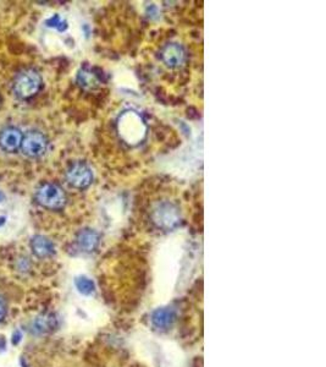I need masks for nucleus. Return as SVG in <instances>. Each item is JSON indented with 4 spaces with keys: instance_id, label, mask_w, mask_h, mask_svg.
I'll return each instance as SVG.
<instances>
[{
    "instance_id": "obj_12",
    "label": "nucleus",
    "mask_w": 326,
    "mask_h": 367,
    "mask_svg": "<svg viewBox=\"0 0 326 367\" xmlns=\"http://www.w3.org/2000/svg\"><path fill=\"white\" fill-rule=\"evenodd\" d=\"M75 285H76L77 290L82 294V295H92V294L96 291V285H94V282L92 279L87 278L84 275L81 277H77L75 279Z\"/></svg>"
},
{
    "instance_id": "obj_3",
    "label": "nucleus",
    "mask_w": 326,
    "mask_h": 367,
    "mask_svg": "<svg viewBox=\"0 0 326 367\" xmlns=\"http://www.w3.org/2000/svg\"><path fill=\"white\" fill-rule=\"evenodd\" d=\"M152 219H153V222L158 228L170 230V229L176 228L180 224V209L176 204H171V202H161L153 209Z\"/></svg>"
},
{
    "instance_id": "obj_14",
    "label": "nucleus",
    "mask_w": 326,
    "mask_h": 367,
    "mask_svg": "<svg viewBox=\"0 0 326 367\" xmlns=\"http://www.w3.org/2000/svg\"><path fill=\"white\" fill-rule=\"evenodd\" d=\"M45 23H47L48 27L57 28V30L60 31V32H64V31L67 28V22L65 20H62V19L60 18V15H58V14L53 15L49 20H47V22Z\"/></svg>"
},
{
    "instance_id": "obj_7",
    "label": "nucleus",
    "mask_w": 326,
    "mask_h": 367,
    "mask_svg": "<svg viewBox=\"0 0 326 367\" xmlns=\"http://www.w3.org/2000/svg\"><path fill=\"white\" fill-rule=\"evenodd\" d=\"M152 325L158 330H168L173 326L176 321V312L171 307L156 308L152 313Z\"/></svg>"
},
{
    "instance_id": "obj_18",
    "label": "nucleus",
    "mask_w": 326,
    "mask_h": 367,
    "mask_svg": "<svg viewBox=\"0 0 326 367\" xmlns=\"http://www.w3.org/2000/svg\"><path fill=\"white\" fill-rule=\"evenodd\" d=\"M4 200H5V195H4L3 192L0 191V202H3Z\"/></svg>"
},
{
    "instance_id": "obj_10",
    "label": "nucleus",
    "mask_w": 326,
    "mask_h": 367,
    "mask_svg": "<svg viewBox=\"0 0 326 367\" xmlns=\"http://www.w3.org/2000/svg\"><path fill=\"white\" fill-rule=\"evenodd\" d=\"M100 243V235L93 229H82L77 234V245L79 246L82 251L84 252H92L98 247Z\"/></svg>"
},
{
    "instance_id": "obj_5",
    "label": "nucleus",
    "mask_w": 326,
    "mask_h": 367,
    "mask_svg": "<svg viewBox=\"0 0 326 367\" xmlns=\"http://www.w3.org/2000/svg\"><path fill=\"white\" fill-rule=\"evenodd\" d=\"M66 180L76 189H86L93 181V171L83 162H76L67 169Z\"/></svg>"
},
{
    "instance_id": "obj_11",
    "label": "nucleus",
    "mask_w": 326,
    "mask_h": 367,
    "mask_svg": "<svg viewBox=\"0 0 326 367\" xmlns=\"http://www.w3.org/2000/svg\"><path fill=\"white\" fill-rule=\"evenodd\" d=\"M57 327V318L53 315H43L38 317L35 322V328L37 332L45 333Z\"/></svg>"
},
{
    "instance_id": "obj_2",
    "label": "nucleus",
    "mask_w": 326,
    "mask_h": 367,
    "mask_svg": "<svg viewBox=\"0 0 326 367\" xmlns=\"http://www.w3.org/2000/svg\"><path fill=\"white\" fill-rule=\"evenodd\" d=\"M35 199L38 204L53 211H59L66 204V194L61 186L54 183L42 184L36 190Z\"/></svg>"
},
{
    "instance_id": "obj_16",
    "label": "nucleus",
    "mask_w": 326,
    "mask_h": 367,
    "mask_svg": "<svg viewBox=\"0 0 326 367\" xmlns=\"http://www.w3.org/2000/svg\"><path fill=\"white\" fill-rule=\"evenodd\" d=\"M20 340H21V333L20 332H15V334H14L13 343L16 345L19 342H20Z\"/></svg>"
},
{
    "instance_id": "obj_1",
    "label": "nucleus",
    "mask_w": 326,
    "mask_h": 367,
    "mask_svg": "<svg viewBox=\"0 0 326 367\" xmlns=\"http://www.w3.org/2000/svg\"><path fill=\"white\" fill-rule=\"evenodd\" d=\"M40 87H42V76L37 70L32 67L21 70L16 75L13 83L15 95L21 100L32 98L39 92Z\"/></svg>"
},
{
    "instance_id": "obj_19",
    "label": "nucleus",
    "mask_w": 326,
    "mask_h": 367,
    "mask_svg": "<svg viewBox=\"0 0 326 367\" xmlns=\"http://www.w3.org/2000/svg\"><path fill=\"white\" fill-rule=\"evenodd\" d=\"M1 104H3V98H1V96H0V108H1Z\"/></svg>"
},
{
    "instance_id": "obj_15",
    "label": "nucleus",
    "mask_w": 326,
    "mask_h": 367,
    "mask_svg": "<svg viewBox=\"0 0 326 367\" xmlns=\"http://www.w3.org/2000/svg\"><path fill=\"white\" fill-rule=\"evenodd\" d=\"M6 312H8V308H6V303L1 296H0V322L4 321L5 318Z\"/></svg>"
},
{
    "instance_id": "obj_9",
    "label": "nucleus",
    "mask_w": 326,
    "mask_h": 367,
    "mask_svg": "<svg viewBox=\"0 0 326 367\" xmlns=\"http://www.w3.org/2000/svg\"><path fill=\"white\" fill-rule=\"evenodd\" d=\"M31 248L35 256L39 258L52 257L55 253V246L49 238L44 235H36L31 240Z\"/></svg>"
},
{
    "instance_id": "obj_13",
    "label": "nucleus",
    "mask_w": 326,
    "mask_h": 367,
    "mask_svg": "<svg viewBox=\"0 0 326 367\" xmlns=\"http://www.w3.org/2000/svg\"><path fill=\"white\" fill-rule=\"evenodd\" d=\"M77 81L84 88H93V87L98 86L99 80L93 72L87 71V70H81L77 75Z\"/></svg>"
},
{
    "instance_id": "obj_6",
    "label": "nucleus",
    "mask_w": 326,
    "mask_h": 367,
    "mask_svg": "<svg viewBox=\"0 0 326 367\" xmlns=\"http://www.w3.org/2000/svg\"><path fill=\"white\" fill-rule=\"evenodd\" d=\"M23 134L15 126H8L0 131V148L8 153L19 151L22 142Z\"/></svg>"
},
{
    "instance_id": "obj_4",
    "label": "nucleus",
    "mask_w": 326,
    "mask_h": 367,
    "mask_svg": "<svg viewBox=\"0 0 326 367\" xmlns=\"http://www.w3.org/2000/svg\"><path fill=\"white\" fill-rule=\"evenodd\" d=\"M21 152L30 158H38L47 152L48 139L43 132L38 130H31L23 135L21 142Z\"/></svg>"
},
{
    "instance_id": "obj_17",
    "label": "nucleus",
    "mask_w": 326,
    "mask_h": 367,
    "mask_svg": "<svg viewBox=\"0 0 326 367\" xmlns=\"http://www.w3.org/2000/svg\"><path fill=\"white\" fill-rule=\"evenodd\" d=\"M5 221H6V218H5V217H0V226L3 225V224H4V223H5Z\"/></svg>"
},
{
    "instance_id": "obj_8",
    "label": "nucleus",
    "mask_w": 326,
    "mask_h": 367,
    "mask_svg": "<svg viewBox=\"0 0 326 367\" xmlns=\"http://www.w3.org/2000/svg\"><path fill=\"white\" fill-rule=\"evenodd\" d=\"M161 59L168 66L177 67L185 61V50L177 43H170L161 52Z\"/></svg>"
}]
</instances>
